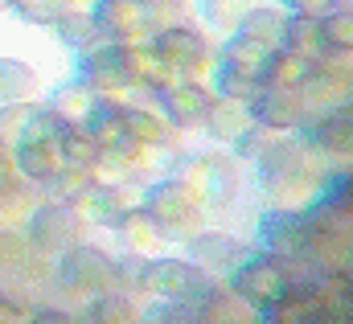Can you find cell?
<instances>
[{
	"label": "cell",
	"instance_id": "obj_25",
	"mask_svg": "<svg viewBox=\"0 0 353 324\" xmlns=\"http://www.w3.org/2000/svg\"><path fill=\"white\" fill-rule=\"evenodd\" d=\"M25 324H79L70 312H58V308H41V312H33Z\"/></svg>",
	"mask_w": 353,
	"mask_h": 324
},
{
	"label": "cell",
	"instance_id": "obj_8",
	"mask_svg": "<svg viewBox=\"0 0 353 324\" xmlns=\"http://www.w3.org/2000/svg\"><path fill=\"white\" fill-rule=\"evenodd\" d=\"M214 99H218V94H214L205 82L181 79L176 86H169V90L161 94V111H165V119H169L173 128H201L205 115H210V107H214Z\"/></svg>",
	"mask_w": 353,
	"mask_h": 324
},
{
	"label": "cell",
	"instance_id": "obj_5",
	"mask_svg": "<svg viewBox=\"0 0 353 324\" xmlns=\"http://www.w3.org/2000/svg\"><path fill=\"white\" fill-rule=\"evenodd\" d=\"M144 287H152L157 296L169 300H193L210 292V271H201L193 259H157L144 267Z\"/></svg>",
	"mask_w": 353,
	"mask_h": 324
},
{
	"label": "cell",
	"instance_id": "obj_24",
	"mask_svg": "<svg viewBox=\"0 0 353 324\" xmlns=\"http://www.w3.org/2000/svg\"><path fill=\"white\" fill-rule=\"evenodd\" d=\"M279 4L296 17H329L333 12V0H279Z\"/></svg>",
	"mask_w": 353,
	"mask_h": 324
},
{
	"label": "cell",
	"instance_id": "obj_12",
	"mask_svg": "<svg viewBox=\"0 0 353 324\" xmlns=\"http://www.w3.org/2000/svg\"><path fill=\"white\" fill-rule=\"evenodd\" d=\"M205 128H210V136H214L218 144H239V140L251 136V128H255V107L243 103V99L218 94L214 107H210V115H205Z\"/></svg>",
	"mask_w": 353,
	"mask_h": 324
},
{
	"label": "cell",
	"instance_id": "obj_22",
	"mask_svg": "<svg viewBox=\"0 0 353 324\" xmlns=\"http://www.w3.org/2000/svg\"><path fill=\"white\" fill-rule=\"evenodd\" d=\"M90 324H136V308H132L128 296L103 292V296L90 304Z\"/></svg>",
	"mask_w": 353,
	"mask_h": 324
},
{
	"label": "cell",
	"instance_id": "obj_2",
	"mask_svg": "<svg viewBox=\"0 0 353 324\" xmlns=\"http://www.w3.org/2000/svg\"><path fill=\"white\" fill-rule=\"evenodd\" d=\"M152 45H157V54L173 66L181 79L201 82V79H214V70H218V41L201 25L169 29V33L152 37Z\"/></svg>",
	"mask_w": 353,
	"mask_h": 324
},
{
	"label": "cell",
	"instance_id": "obj_10",
	"mask_svg": "<svg viewBox=\"0 0 353 324\" xmlns=\"http://www.w3.org/2000/svg\"><path fill=\"white\" fill-rule=\"evenodd\" d=\"M288 17H292V12H288L279 0H259V4H251V8H247V17L239 21V29H234V33H243L247 41H255V45H263L267 54H275V50H283Z\"/></svg>",
	"mask_w": 353,
	"mask_h": 324
},
{
	"label": "cell",
	"instance_id": "obj_16",
	"mask_svg": "<svg viewBox=\"0 0 353 324\" xmlns=\"http://www.w3.org/2000/svg\"><path fill=\"white\" fill-rule=\"evenodd\" d=\"M140 4H144V25L152 37L181 29V25H193V17H197L193 0H140Z\"/></svg>",
	"mask_w": 353,
	"mask_h": 324
},
{
	"label": "cell",
	"instance_id": "obj_18",
	"mask_svg": "<svg viewBox=\"0 0 353 324\" xmlns=\"http://www.w3.org/2000/svg\"><path fill=\"white\" fill-rule=\"evenodd\" d=\"M54 33H58L62 45H74V50H90V45L99 41V25H94V17H90L87 8H66V12H58V17H54Z\"/></svg>",
	"mask_w": 353,
	"mask_h": 324
},
{
	"label": "cell",
	"instance_id": "obj_4",
	"mask_svg": "<svg viewBox=\"0 0 353 324\" xmlns=\"http://www.w3.org/2000/svg\"><path fill=\"white\" fill-rule=\"evenodd\" d=\"M115 279V259L99 246H70L58 263V283L74 296H103Z\"/></svg>",
	"mask_w": 353,
	"mask_h": 324
},
{
	"label": "cell",
	"instance_id": "obj_1",
	"mask_svg": "<svg viewBox=\"0 0 353 324\" xmlns=\"http://www.w3.org/2000/svg\"><path fill=\"white\" fill-rule=\"evenodd\" d=\"M144 210L152 214V222L165 230V239H193L205 222V197L185 181V176H169L157 181L144 193Z\"/></svg>",
	"mask_w": 353,
	"mask_h": 324
},
{
	"label": "cell",
	"instance_id": "obj_19",
	"mask_svg": "<svg viewBox=\"0 0 353 324\" xmlns=\"http://www.w3.org/2000/svg\"><path fill=\"white\" fill-rule=\"evenodd\" d=\"M46 185H50L54 201L74 205V201L87 193L90 185H94V168H90V164H70V161H66L58 172H54V176H50V181H46Z\"/></svg>",
	"mask_w": 353,
	"mask_h": 324
},
{
	"label": "cell",
	"instance_id": "obj_20",
	"mask_svg": "<svg viewBox=\"0 0 353 324\" xmlns=\"http://www.w3.org/2000/svg\"><path fill=\"white\" fill-rule=\"evenodd\" d=\"M37 86V74L21 58H0V103H21Z\"/></svg>",
	"mask_w": 353,
	"mask_h": 324
},
{
	"label": "cell",
	"instance_id": "obj_3",
	"mask_svg": "<svg viewBox=\"0 0 353 324\" xmlns=\"http://www.w3.org/2000/svg\"><path fill=\"white\" fill-rule=\"evenodd\" d=\"M83 230H87V222L74 205L50 201V205L33 210V218H29V246L46 259H54V254H66L70 246L83 243Z\"/></svg>",
	"mask_w": 353,
	"mask_h": 324
},
{
	"label": "cell",
	"instance_id": "obj_26",
	"mask_svg": "<svg viewBox=\"0 0 353 324\" xmlns=\"http://www.w3.org/2000/svg\"><path fill=\"white\" fill-rule=\"evenodd\" d=\"M333 8H353V0H333Z\"/></svg>",
	"mask_w": 353,
	"mask_h": 324
},
{
	"label": "cell",
	"instance_id": "obj_6",
	"mask_svg": "<svg viewBox=\"0 0 353 324\" xmlns=\"http://www.w3.org/2000/svg\"><path fill=\"white\" fill-rule=\"evenodd\" d=\"M83 82L94 94H123L136 86V74L128 66V50L107 41V45H90L83 58Z\"/></svg>",
	"mask_w": 353,
	"mask_h": 324
},
{
	"label": "cell",
	"instance_id": "obj_9",
	"mask_svg": "<svg viewBox=\"0 0 353 324\" xmlns=\"http://www.w3.org/2000/svg\"><path fill=\"white\" fill-rule=\"evenodd\" d=\"M255 107V123H263L271 132H300L308 128V107L300 90H279V86H263Z\"/></svg>",
	"mask_w": 353,
	"mask_h": 324
},
{
	"label": "cell",
	"instance_id": "obj_17",
	"mask_svg": "<svg viewBox=\"0 0 353 324\" xmlns=\"http://www.w3.org/2000/svg\"><path fill=\"white\" fill-rule=\"evenodd\" d=\"M94 107H99V94H94L83 79L66 82V86L54 90V99H50V111H58L66 123H87L90 115H94Z\"/></svg>",
	"mask_w": 353,
	"mask_h": 324
},
{
	"label": "cell",
	"instance_id": "obj_13",
	"mask_svg": "<svg viewBox=\"0 0 353 324\" xmlns=\"http://www.w3.org/2000/svg\"><path fill=\"white\" fill-rule=\"evenodd\" d=\"M12 156H17L21 176L33 181V185H46V181L66 164L62 144H46V140H17V144H12Z\"/></svg>",
	"mask_w": 353,
	"mask_h": 324
},
{
	"label": "cell",
	"instance_id": "obj_23",
	"mask_svg": "<svg viewBox=\"0 0 353 324\" xmlns=\"http://www.w3.org/2000/svg\"><path fill=\"white\" fill-rule=\"evenodd\" d=\"M25 263V239L12 230H0V267H21Z\"/></svg>",
	"mask_w": 353,
	"mask_h": 324
},
{
	"label": "cell",
	"instance_id": "obj_11",
	"mask_svg": "<svg viewBox=\"0 0 353 324\" xmlns=\"http://www.w3.org/2000/svg\"><path fill=\"white\" fill-rule=\"evenodd\" d=\"M251 254V246L239 243L234 234H218V230H197L189 239V259L201 271H234L243 259Z\"/></svg>",
	"mask_w": 353,
	"mask_h": 324
},
{
	"label": "cell",
	"instance_id": "obj_21",
	"mask_svg": "<svg viewBox=\"0 0 353 324\" xmlns=\"http://www.w3.org/2000/svg\"><path fill=\"white\" fill-rule=\"evenodd\" d=\"M321 29L329 54H353V8H333L329 17H321Z\"/></svg>",
	"mask_w": 353,
	"mask_h": 324
},
{
	"label": "cell",
	"instance_id": "obj_15",
	"mask_svg": "<svg viewBox=\"0 0 353 324\" xmlns=\"http://www.w3.org/2000/svg\"><path fill=\"white\" fill-rule=\"evenodd\" d=\"M283 50L308 58V62H321L329 54L325 45V29H321V17H288V33H283Z\"/></svg>",
	"mask_w": 353,
	"mask_h": 324
},
{
	"label": "cell",
	"instance_id": "obj_27",
	"mask_svg": "<svg viewBox=\"0 0 353 324\" xmlns=\"http://www.w3.org/2000/svg\"><path fill=\"white\" fill-rule=\"evenodd\" d=\"M8 4H12V0H0V12H4V8H8Z\"/></svg>",
	"mask_w": 353,
	"mask_h": 324
},
{
	"label": "cell",
	"instance_id": "obj_7",
	"mask_svg": "<svg viewBox=\"0 0 353 324\" xmlns=\"http://www.w3.org/2000/svg\"><path fill=\"white\" fill-rule=\"evenodd\" d=\"M94 25H99V37H107L115 45H148L152 41L140 0H94Z\"/></svg>",
	"mask_w": 353,
	"mask_h": 324
},
{
	"label": "cell",
	"instance_id": "obj_14",
	"mask_svg": "<svg viewBox=\"0 0 353 324\" xmlns=\"http://www.w3.org/2000/svg\"><path fill=\"white\" fill-rule=\"evenodd\" d=\"M115 230H119V239L128 243L132 254H148L157 243H165V230L152 222V214H148L144 205L123 210V214H119V222H115Z\"/></svg>",
	"mask_w": 353,
	"mask_h": 324
}]
</instances>
